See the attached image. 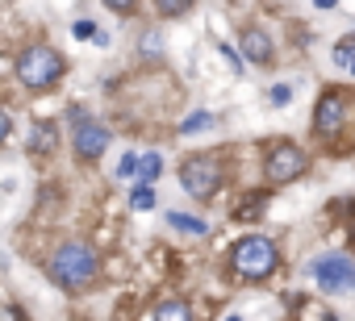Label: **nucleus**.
Returning <instances> with one entry per match:
<instances>
[{
    "mask_svg": "<svg viewBox=\"0 0 355 321\" xmlns=\"http://www.w3.org/2000/svg\"><path fill=\"white\" fill-rule=\"evenodd\" d=\"M159 13L163 17H180V13H189V5H159Z\"/></svg>",
    "mask_w": 355,
    "mask_h": 321,
    "instance_id": "23",
    "label": "nucleus"
},
{
    "mask_svg": "<svg viewBox=\"0 0 355 321\" xmlns=\"http://www.w3.org/2000/svg\"><path fill=\"white\" fill-rule=\"evenodd\" d=\"M9 134H13V117L9 109H0V142H9Z\"/></svg>",
    "mask_w": 355,
    "mask_h": 321,
    "instance_id": "22",
    "label": "nucleus"
},
{
    "mask_svg": "<svg viewBox=\"0 0 355 321\" xmlns=\"http://www.w3.org/2000/svg\"><path fill=\"white\" fill-rule=\"evenodd\" d=\"M155 321H193V309L180 296H167V300L155 304Z\"/></svg>",
    "mask_w": 355,
    "mask_h": 321,
    "instance_id": "10",
    "label": "nucleus"
},
{
    "mask_svg": "<svg viewBox=\"0 0 355 321\" xmlns=\"http://www.w3.org/2000/svg\"><path fill=\"white\" fill-rule=\"evenodd\" d=\"M313 279L322 284V292H338V288H355V263L343 259V255H330V259H318L313 263Z\"/></svg>",
    "mask_w": 355,
    "mask_h": 321,
    "instance_id": "7",
    "label": "nucleus"
},
{
    "mask_svg": "<svg viewBox=\"0 0 355 321\" xmlns=\"http://www.w3.org/2000/svg\"><path fill=\"white\" fill-rule=\"evenodd\" d=\"M71 146H76V158H80V163H96V158L109 150V129H105L101 121H80Z\"/></svg>",
    "mask_w": 355,
    "mask_h": 321,
    "instance_id": "8",
    "label": "nucleus"
},
{
    "mask_svg": "<svg viewBox=\"0 0 355 321\" xmlns=\"http://www.w3.org/2000/svg\"><path fill=\"white\" fill-rule=\"evenodd\" d=\"M134 176H138V154L125 150V154H121V163H117V180H134Z\"/></svg>",
    "mask_w": 355,
    "mask_h": 321,
    "instance_id": "17",
    "label": "nucleus"
},
{
    "mask_svg": "<svg viewBox=\"0 0 355 321\" xmlns=\"http://www.w3.org/2000/svg\"><path fill=\"white\" fill-rule=\"evenodd\" d=\"M230 267L239 279H268L280 267V250L268 234H247L230 246Z\"/></svg>",
    "mask_w": 355,
    "mask_h": 321,
    "instance_id": "2",
    "label": "nucleus"
},
{
    "mask_svg": "<svg viewBox=\"0 0 355 321\" xmlns=\"http://www.w3.org/2000/svg\"><path fill=\"white\" fill-rule=\"evenodd\" d=\"M205 129H214V113L209 109H197V113H189L184 121H180V134L189 138V134H205Z\"/></svg>",
    "mask_w": 355,
    "mask_h": 321,
    "instance_id": "13",
    "label": "nucleus"
},
{
    "mask_svg": "<svg viewBox=\"0 0 355 321\" xmlns=\"http://www.w3.org/2000/svg\"><path fill=\"white\" fill-rule=\"evenodd\" d=\"M155 201H159V196H155V188H150V184H138V188L130 192V209H134V213L155 209Z\"/></svg>",
    "mask_w": 355,
    "mask_h": 321,
    "instance_id": "15",
    "label": "nucleus"
},
{
    "mask_svg": "<svg viewBox=\"0 0 355 321\" xmlns=\"http://www.w3.org/2000/svg\"><path fill=\"white\" fill-rule=\"evenodd\" d=\"M334 67H355V30L347 34V38H338V46H334Z\"/></svg>",
    "mask_w": 355,
    "mask_h": 321,
    "instance_id": "14",
    "label": "nucleus"
},
{
    "mask_svg": "<svg viewBox=\"0 0 355 321\" xmlns=\"http://www.w3.org/2000/svg\"><path fill=\"white\" fill-rule=\"evenodd\" d=\"M167 226L180 230V234H193V238H205L209 234V226L201 217H189V213H167Z\"/></svg>",
    "mask_w": 355,
    "mask_h": 321,
    "instance_id": "11",
    "label": "nucleus"
},
{
    "mask_svg": "<svg viewBox=\"0 0 355 321\" xmlns=\"http://www.w3.org/2000/svg\"><path fill=\"white\" fill-rule=\"evenodd\" d=\"M159 176H163V158H159L155 150H150V154H138V180L155 188V180H159Z\"/></svg>",
    "mask_w": 355,
    "mask_h": 321,
    "instance_id": "12",
    "label": "nucleus"
},
{
    "mask_svg": "<svg viewBox=\"0 0 355 321\" xmlns=\"http://www.w3.org/2000/svg\"><path fill=\"white\" fill-rule=\"evenodd\" d=\"M71 34H76L80 42H84V38H101V30H96L92 21H76V26H71Z\"/></svg>",
    "mask_w": 355,
    "mask_h": 321,
    "instance_id": "20",
    "label": "nucleus"
},
{
    "mask_svg": "<svg viewBox=\"0 0 355 321\" xmlns=\"http://www.w3.org/2000/svg\"><path fill=\"white\" fill-rule=\"evenodd\" d=\"M222 176H226V167H222L218 154H189L184 163H180V184H184V192L197 196V201H209V196L218 192Z\"/></svg>",
    "mask_w": 355,
    "mask_h": 321,
    "instance_id": "4",
    "label": "nucleus"
},
{
    "mask_svg": "<svg viewBox=\"0 0 355 321\" xmlns=\"http://www.w3.org/2000/svg\"><path fill=\"white\" fill-rule=\"evenodd\" d=\"M272 59H276V51H272V38H268L263 30L247 26V30H243V63H255V67H272Z\"/></svg>",
    "mask_w": 355,
    "mask_h": 321,
    "instance_id": "9",
    "label": "nucleus"
},
{
    "mask_svg": "<svg viewBox=\"0 0 355 321\" xmlns=\"http://www.w3.org/2000/svg\"><path fill=\"white\" fill-rule=\"evenodd\" d=\"M268 104H272V109H284V104H293V88H288V84H276V88L268 92Z\"/></svg>",
    "mask_w": 355,
    "mask_h": 321,
    "instance_id": "18",
    "label": "nucleus"
},
{
    "mask_svg": "<svg viewBox=\"0 0 355 321\" xmlns=\"http://www.w3.org/2000/svg\"><path fill=\"white\" fill-rule=\"evenodd\" d=\"M46 271H51V279H55L59 288H67V292H80V288H88V284L96 279V271H101V259H96V250H92L88 242H63V246L51 255Z\"/></svg>",
    "mask_w": 355,
    "mask_h": 321,
    "instance_id": "1",
    "label": "nucleus"
},
{
    "mask_svg": "<svg viewBox=\"0 0 355 321\" xmlns=\"http://www.w3.org/2000/svg\"><path fill=\"white\" fill-rule=\"evenodd\" d=\"M159 51H163V38L159 34H146L142 38V55H159Z\"/></svg>",
    "mask_w": 355,
    "mask_h": 321,
    "instance_id": "21",
    "label": "nucleus"
},
{
    "mask_svg": "<svg viewBox=\"0 0 355 321\" xmlns=\"http://www.w3.org/2000/svg\"><path fill=\"white\" fill-rule=\"evenodd\" d=\"M351 71H355V67H351Z\"/></svg>",
    "mask_w": 355,
    "mask_h": 321,
    "instance_id": "25",
    "label": "nucleus"
},
{
    "mask_svg": "<svg viewBox=\"0 0 355 321\" xmlns=\"http://www.w3.org/2000/svg\"><path fill=\"white\" fill-rule=\"evenodd\" d=\"M55 142H59V134L51 125H38L34 138H30V150H55Z\"/></svg>",
    "mask_w": 355,
    "mask_h": 321,
    "instance_id": "16",
    "label": "nucleus"
},
{
    "mask_svg": "<svg viewBox=\"0 0 355 321\" xmlns=\"http://www.w3.org/2000/svg\"><path fill=\"white\" fill-rule=\"evenodd\" d=\"M226 321H243V317H226Z\"/></svg>",
    "mask_w": 355,
    "mask_h": 321,
    "instance_id": "24",
    "label": "nucleus"
},
{
    "mask_svg": "<svg viewBox=\"0 0 355 321\" xmlns=\"http://www.w3.org/2000/svg\"><path fill=\"white\" fill-rule=\"evenodd\" d=\"M305 167H309V158H305V150H301V146H293V142L272 146V150H268V158H263L268 184H288V180L305 176Z\"/></svg>",
    "mask_w": 355,
    "mask_h": 321,
    "instance_id": "5",
    "label": "nucleus"
},
{
    "mask_svg": "<svg viewBox=\"0 0 355 321\" xmlns=\"http://www.w3.org/2000/svg\"><path fill=\"white\" fill-rule=\"evenodd\" d=\"M17 80L30 88V92H46L59 75H63V55L55 51V46H46V42H34V46H26L21 55H17Z\"/></svg>",
    "mask_w": 355,
    "mask_h": 321,
    "instance_id": "3",
    "label": "nucleus"
},
{
    "mask_svg": "<svg viewBox=\"0 0 355 321\" xmlns=\"http://www.w3.org/2000/svg\"><path fill=\"white\" fill-rule=\"evenodd\" d=\"M222 59H226V63H230V71H239V75H243V71H247V63H243V55H239V51H234V46H226V42H222Z\"/></svg>",
    "mask_w": 355,
    "mask_h": 321,
    "instance_id": "19",
    "label": "nucleus"
},
{
    "mask_svg": "<svg viewBox=\"0 0 355 321\" xmlns=\"http://www.w3.org/2000/svg\"><path fill=\"white\" fill-rule=\"evenodd\" d=\"M343 121H347V96L338 88L322 92L318 104H313V129H318V138H334L343 129Z\"/></svg>",
    "mask_w": 355,
    "mask_h": 321,
    "instance_id": "6",
    "label": "nucleus"
}]
</instances>
